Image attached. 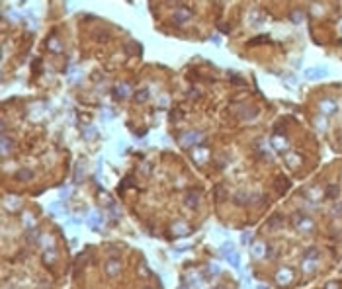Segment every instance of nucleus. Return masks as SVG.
<instances>
[{"label":"nucleus","instance_id":"1","mask_svg":"<svg viewBox=\"0 0 342 289\" xmlns=\"http://www.w3.org/2000/svg\"><path fill=\"white\" fill-rule=\"evenodd\" d=\"M325 74H327V68H313V70H307V78H311V80L323 78Z\"/></svg>","mask_w":342,"mask_h":289},{"label":"nucleus","instance_id":"2","mask_svg":"<svg viewBox=\"0 0 342 289\" xmlns=\"http://www.w3.org/2000/svg\"><path fill=\"white\" fill-rule=\"evenodd\" d=\"M195 203H197V195H195V193H190V195H188V205L195 207Z\"/></svg>","mask_w":342,"mask_h":289},{"label":"nucleus","instance_id":"3","mask_svg":"<svg viewBox=\"0 0 342 289\" xmlns=\"http://www.w3.org/2000/svg\"><path fill=\"white\" fill-rule=\"evenodd\" d=\"M147 96H149L147 90H141V92H137V100H147Z\"/></svg>","mask_w":342,"mask_h":289},{"label":"nucleus","instance_id":"4","mask_svg":"<svg viewBox=\"0 0 342 289\" xmlns=\"http://www.w3.org/2000/svg\"><path fill=\"white\" fill-rule=\"evenodd\" d=\"M31 176V172H27V170H22V172H18V178L23 180V178H29Z\"/></svg>","mask_w":342,"mask_h":289}]
</instances>
